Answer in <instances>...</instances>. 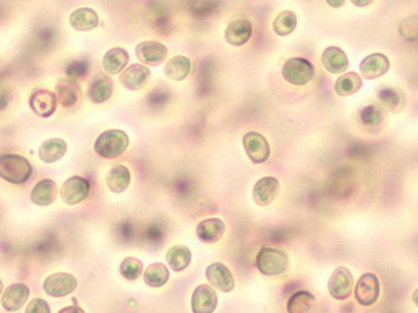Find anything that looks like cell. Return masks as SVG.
<instances>
[{
  "mask_svg": "<svg viewBox=\"0 0 418 313\" xmlns=\"http://www.w3.org/2000/svg\"><path fill=\"white\" fill-rule=\"evenodd\" d=\"M132 181V174L130 171L125 166H114L111 168L109 173L107 174L105 183L107 187L111 190L113 193H123L124 190H128Z\"/></svg>",
  "mask_w": 418,
  "mask_h": 313,
  "instance_id": "cell-27",
  "label": "cell"
},
{
  "mask_svg": "<svg viewBox=\"0 0 418 313\" xmlns=\"http://www.w3.org/2000/svg\"><path fill=\"white\" fill-rule=\"evenodd\" d=\"M381 296V283L375 273H364L357 281L355 289L356 301L364 307L373 306L380 300Z\"/></svg>",
  "mask_w": 418,
  "mask_h": 313,
  "instance_id": "cell-5",
  "label": "cell"
},
{
  "mask_svg": "<svg viewBox=\"0 0 418 313\" xmlns=\"http://www.w3.org/2000/svg\"><path fill=\"white\" fill-rule=\"evenodd\" d=\"M128 62H130V53L121 47L111 48L103 56V68L109 75H116L123 72Z\"/></svg>",
  "mask_w": 418,
  "mask_h": 313,
  "instance_id": "cell-24",
  "label": "cell"
},
{
  "mask_svg": "<svg viewBox=\"0 0 418 313\" xmlns=\"http://www.w3.org/2000/svg\"><path fill=\"white\" fill-rule=\"evenodd\" d=\"M281 185L276 177L267 176L259 179L258 182L253 187V199L257 206L265 207L276 201L279 194Z\"/></svg>",
  "mask_w": 418,
  "mask_h": 313,
  "instance_id": "cell-11",
  "label": "cell"
},
{
  "mask_svg": "<svg viewBox=\"0 0 418 313\" xmlns=\"http://www.w3.org/2000/svg\"><path fill=\"white\" fill-rule=\"evenodd\" d=\"M192 72V61L188 56H176L167 62L164 74L168 79L182 82L189 77Z\"/></svg>",
  "mask_w": 418,
  "mask_h": 313,
  "instance_id": "cell-25",
  "label": "cell"
},
{
  "mask_svg": "<svg viewBox=\"0 0 418 313\" xmlns=\"http://www.w3.org/2000/svg\"><path fill=\"white\" fill-rule=\"evenodd\" d=\"M29 295H31V289L26 284L14 283L6 289L1 298V305L6 311L15 312L24 306L25 302L29 300Z\"/></svg>",
  "mask_w": 418,
  "mask_h": 313,
  "instance_id": "cell-18",
  "label": "cell"
},
{
  "mask_svg": "<svg viewBox=\"0 0 418 313\" xmlns=\"http://www.w3.org/2000/svg\"><path fill=\"white\" fill-rule=\"evenodd\" d=\"M363 86V80L355 72L343 74L334 83V92L339 97H350L358 92Z\"/></svg>",
  "mask_w": 418,
  "mask_h": 313,
  "instance_id": "cell-30",
  "label": "cell"
},
{
  "mask_svg": "<svg viewBox=\"0 0 418 313\" xmlns=\"http://www.w3.org/2000/svg\"><path fill=\"white\" fill-rule=\"evenodd\" d=\"M78 287V281L73 275L69 273H53L44 281L43 289L47 295L61 298L70 295Z\"/></svg>",
  "mask_w": 418,
  "mask_h": 313,
  "instance_id": "cell-8",
  "label": "cell"
},
{
  "mask_svg": "<svg viewBox=\"0 0 418 313\" xmlns=\"http://www.w3.org/2000/svg\"><path fill=\"white\" fill-rule=\"evenodd\" d=\"M191 302L193 313H213L218 305V297L209 284H201L194 289Z\"/></svg>",
  "mask_w": 418,
  "mask_h": 313,
  "instance_id": "cell-17",
  "label": "cell"
},
{
  "mask_svg": "<svg viewBox=\"0 0 418 313\" xmlns=\"http://www.w3.org/2000/svg\"><path fill=\"white\" fill-rule=\"evenodd\" d=\"M352 4H355L356 6H366L372 4V1H369V0H367V1H356V0H353Z\"/></svg>",
  "mask_w": 418,
  "mask_h": 313,
  "instance_id": "cell-43",
  "label": "cell"
},
{
  "mask_svg": "<svg viewBox=\"0 0 418 313\" xmlns=\"http://www.w3.org/2000/svg\"><path fill=\"white\" fill-rule=\"evenodd\" d=\"M192 261V252L188 247L173 246L167 252V262L174 272H183L189 267Z\"/></svg>",
  "mask_w": 418,
  "mask_h": 313,
  "instance_id": "cell-29",
  "label": "cell"
},
{
  "mask_svg": "<svg viewBox=\"0 0 418 313\" xmlns=\"http://www.w3.org/2000/svg\"><path fill=\"white\" fill-rule=\"evenodd\" d=\"M69 24L78 31H89L99 25V17L92 8L75 9L69 17Z\"/></svg>",
  "mask_w": 418,
  "mask_h": 313,
  "instance_id": "cell-22",
  "label": "cell"
},
{
  "mask_svg": "<svg viewBox=\"0 0 418 313\" xmlns=\"http://www.w3.org/2000/svg\"><path fill=\"white\" fill-rule=\"evenodd\" d=\"M206 277H207L210 286H213L215 289H219L224 293L232 292L235 286L232 272L229 270L226 264H219V262L212 264L207 267Z\"/></svg>",
  "mask_w": 418,
  "mask_h": 313,
  "instance_id": "cell-12",
  "label": "cell"
},
{
  "mask_svg": "<svg viewBox=\"0 0 418 313\" xmlns=\"http://www.w3.org/2000/svg\"><path fill=\"white\" fill-rule=\"evenodd\" d=\"M58 193H59V188L54 181L43 179L38 182L31 190V202L39 207H47L56 202Z\"/></svg>",
  "mask_w": 418,
  "mask_h": 313,
  "instance_id": "cell-19",
  "label": "cell"
},
{
  "mask_svg": "<svg viewBox=\"0 0 418 313\" xmlns=\"http://www.w3.org/2000/svg\"><path fill=\"white\" fill-rule=\"evenodd\" d=\"M113 89H114L113 80L107 75H100L93 82L92 86L89 88L88 96H89V98H91L93 103L103 105L107 100L111 98Z\"/></svg>",
  "mask_w": 418,
  "mask_h": 313,
  "instance_id": "cell-28",
  "label": "cell"
},
{
  "mask_svg": "<svg viewBox=\"0 0 418 313\" xmlns=\"http://www.w3.org/2000/svg\"><path fill=\"white\" fill-rule=\"evenodd\" d=\"M31 162L19 154L0 155V178L12 185H24L33 176Z\"/></svg>",
  "mask_w": 418,
  "mask_h": 313,
  "instance_id": "cell-1",
  "label": "cell"
},
{
  "mask_svg": "<svg viewBox=\"0 0 418 313\" xmlns=\"http://www.w3.org/2000/svg\"><path fill=\"white\" fill-rule=\"evenodd\" d=\"M25 313H50L49 305L42 298H34L29 302Z\"/></svg>",
  "mask_w": 418,
  "mask_h": 313,
  "instance_id": "cell-39",
  "label": "cell"
},
{
  "mask_svg": "<svg viewBox=\"0 0 418 313\" xmlns=\"http://www.w3.org/2000/svg\"><path fill=\"white\" fill-rule=\"evenodd\" d=\"M322 64L327 72L332 74L345 73L348 69V56L339 47H328L322 53Z\"/></svg>",
  "mask_w": 418,
  "mask_h": 313,
  "instance_id": "cell-21",
  "label": "cell"
},
{
  "mask_svg": "<svg viewBox=\"0 0 418 313\" xmlns=\"http://www.w3.org/2000/svg\"><path fill=\"white\" fill-rule=\"evenodd\" d=\"M243 147L248 158L254 165H262L271 157V144L258 132H248L243 137Z\"/></svg>",
  "mask_w": 418,
  "mask_h": 313,
  "instance_id": "cell-6",
  "label": "cell"
},
{
  "mask_svg": "<svg viewBox=\"0 0 418 313\" xmlns=\"http://www.w3.org/2000/svg\"><path fill=\"white\" fill-rule=\"evenodd\" d=\"M58 313H86L83 311V308H80L79 306H69V307H64L59 311Z\"/></svg>",
  "mask_w": 418,
  "mask_h": 313,
  "instance_id": "cell-41",
  "label": "cell"
},
{
  "mask_svg": "<svg viewBox=\"0 0 418 313\" xmlns=\"http://www.w3.org/2000/svg\"><path fill=\"white\" fill-rule=\"evenodd\" d=\"M257 268L265 276H279L288 270L289 258L284 252L273 247H263L257 254Z\"/></svg>",
  "mask_w": 418,
  "mask_h": 313,
  "instance_id": "cell-3",
  "label": "cell"
},
{
  "mask_svg": "<svg viewBox=\"0 0 418 313\" xmlns=\"http://www.w3.org/2000/svg\"><path fill=\"white\" fill-rule=\"evenodd\" d=\"M169 270L167 268L166 264H150L143 273L144 282L152 289H160L166 286L167 282L169 281Z\"/></svg>",
  "mask_w": 418,
  "mask_h": 313,
  "instance_id": "cell-32",
  "label": "cell"
},
{
  "mask_svg": "<svg viewBox=\"0 0 418 313\" xmlns=\"http://www.w3.org/2000/svg\"><path fill=\"white\" fill-rule=\"evenodd\" d=\"M359 119L364 125H367L369 128H376L383 123L385 114L381 111V108H378L377 105H371L364 107L362 111L359 112Z\"/></svg>",
  "mask_w": 418,
  "mask_h": 313,
  "instance_id": "cell-35",
  "label": "cell"
},
{
  "mask_svg": "<svg viewBox=\"0 0 418 313\" xmlns=\"http://www.w3.org/2000/svg\"><path fill=\"white\" fill-rule=\"evenodd\" d=\"M400 33L402 37L406 40H417L418 39V18L411 17V18L402 20L400 24Z\"/></svg>",
  "mask_w": 418,
  "mask_h": 313,
  "instance_id": "cell-38",
  "label": "cell"
},
{
  "mask_svg": "<svg viewBox=\"0 0 418 313\" xmlns=\"http://www.w3.org/2000/svg\"><path fill=\"white\" fill-rule=\"evenodd\" d=\"M353 291V277L345 266H339L333 270L328 281V292L334 300L346 301Z\"/></svg>",
  "mask_w": 418,
  "mask_h": 313,
  "instance_id": "cell-7",
  "label": "cell"
},
{
  "mask_svg": "<svg viewBox=\"0 0 418 313\" xmlns=\"http://www.w3.org/2000/svg\"><path fill=\"white\" fill-rule=\"evenodd\" d=\"M91 192L88 181L79 176H73L67 179L61 187V198L68 206H77L86 199Z\"/></svg>",
  "mask_w": 418,
  "mask_h": 313,
  "instance_id": "cell-9",
  "label": "cell"
},
{
  "mask_svg": "<svg viewBox=\"0 0 418 313\" xmlns=\"http://www.w3.org/2000/svg\"><path fill=\"white\" fill-rule=\"evenodd\" d=\"M130 147V137L123 130L109 129L99 135L94 143V151L105 160H114L125 153Z\"/></svg>",
  "mask_w": 418,
  "mask_h": 313,
  "instance_id": "cell-2",
  "label": "cell"
},
{
  "mask_svg": "<svg viewBox=\"0 0 418 313\" xmlns=\"http://www.w3.org/2000/svg\"><path fill=\"white\" fill-rule=\"evenodd\" d=\"M80 86L77 82L68 79H59L56 86V96L58 99V103H61L63 107L69 108L73 107L79 102L80 99Z\"/></svg>",
  "mask_w": 418,
  "mask_h": 313,
  "instance_id": "cell-23",
  "label": "cell"
},
{
  "mask_svg": "<svg viewBox=\"0 0 418 313\" xmlns=\"http://www.w3.org/2000/svg\"><path fill=\"white\" fill-rule=\"evenodd\" d=\"M295 26H297V17L295 13L291 10L279 13L272 23V29L279 37L289 36L291 33L295 31Z\"/></svg>",
  "mask_w": 418,
  "mask_h": 313,
  "instance_id": "cell-33",
  "label": "cell"
},
{
  "mask_svg": "<svg viewBox=\"0 0 418 313\" xmlns=\"http://www.w3.org/2000/svg\"><path fill=\"white\" fill-rule=\"evenodd\" d=\"M282 75L284 80L292 86H306L314 79V64L300 56L289 58L283 64Z\"/></svg>",
  "mask_w": 418,
  "mask_h": 313,
  "instance_id": "cell-4",
  "label": "cell"
},
{
  "mask_svg": "<svg viewBox=\"0 0 418 313\" xmlns=\"http://www.w3.org/2000/svg\"><path fill=\"white\" fill-rule=\"evenodd\" d=\"M31 111L42 118H49L56 113L58 108V99L56 93L47 89H38L29 99Z\"/></svg>",
  "mask_w": 418,
  "mask_h": 313,
  "instance_id": "cell-14",
  "label": "cell"
},
{
  "mask_svg": "<svg viewBox=\"0 0 418 313\" xmlns=\"http://www.w3.org/2000/svg\"><path fill=\"white\" fill-rule=\"evenodd\" d=\"M252 23L246 18H235L227 25L226 42L233 47H242L252 38Z\"/></svg>",
  "mask_w": 418,
  "mask_h": 313,
  "instance_id": "cell-15",
  "label": "cell"
},
{
  "mask_svg": "<svg viewBox=\"0 0 418 313\" xmlns=\"http://www.w3.org/2000/svg\"><path fill=\"white\" fill-rule=\"evenodd\" d=\"M150 80V70L143 64H132L119 75L121 84L130 92H137L147 86Z\"/></svg>",
  "mask_w": 418,
  "mask_h": 313,
  "instance_id": "cell-10",
  "label": "cell"
},
{
  "mask_svg": "<svg viewBox=\"0 0 418 313\" xmlns=\"http://www.w3.org/2000/svg\"><path fill=\"white\" fill-rule=\"evenodd\" d=\"M91 69V62L86 59H77L72 63H69L68 67L65 69V74L68 79L77 82V80L83 79L89 73Z\"/></svg>",
  "mask_w": 418,
  "mask_h": 313,
  "instance_id": "cell-37",
  "label": "cell"
},
{
  "mask_svg": "<svg viewBox=\"0 0 418 313\" xmlns=\"http://www.w3.org/2000/svg\"><path fill=\"white\" fill-rule=\"evenodd\" d=\"M67 143L61 138H50L39 147V158L47 165L56 163L67 153Z\"/></svg>",
  "mask_w": 418,
  "mask_h": 313,
  "instance_id": "cell-26",
  "label": "cell"
},
{
  "mask_svg": "<svg viewBox=\"0 0 418 313\" xmlns=\"http://www.w3.org/2000/svg\"><path fill=\"white\" fill-rule=\"evenodd\" d=\"M391 62L387 56L382 53H373L367 56L359 64V72L364 79L373 80L387 73Z\"/></svg>",
  "mask_w": 418,
  "mask_h": 313,
  "instance_id": "cell-16",
  "label": "cell"
},
{
  "mask_svg": "<svg viewBox=\"0 0 418 313\" xmlns=\"http://www.w3.org/2000/svg\"><path fill=\"white\" fill-rule=\"evenodd\" d=\"M316 305L314 296L308 291H297L287 302L288 313H309Z\"/></svg>",
  "mask_w": 418,
  "mask_h": 313,
  "instance_id": "cell-31",
  "label": "cell"
},
{
  "mask_svg": "<svg viewBox=\"0 0 418 313\" xmlns=\"http://www.w3.org/2000/svg\"><path fill=\"white\" fill-rule=\"evenodd\" d=\"M12 100V94L6 91L0 92V112L6 111V107L9 105Z\"/></svg>",
  "mask_w": 418,
  "mask_h": 313,
  "instance_id": "cell-40",
  "label": "cell"
},
{
  "mask_svg": "<svg viewBox=\"0 0 418 313\" xmlns=\"http://www.w3.org/2000/svg\"><path fill=\"white\" fill-rule=\"evenodd\" d=\"M327 4L330 6H334V8H339V6H342L345 4V1H343V0H342V1H331V0H330V1H327Z\"/></svg>",
  "mask_w": 418,
  "mask_h": 313,
  "instance_id": "cell-42",
  "label": "cell"
},
{
  "mask_svg": "<svg viewBox=\"0 0 418 313\" xmlns=\"http://www.w3.org/2000/svg\"><path fill=\"white\" fill-rule=\"evenodd\" d=\"M137 58L146 66H160L168 56V49L164 44L154 40L141 42L136 47Z\"/></svg>",
  "mask_w": 418,
  "mask_h": 313,
  "instance_id": "cell-13",
  "label": "cell"
},
{
  "mask_svg": "<svg viewBox=\"0 0 418 313\" xmlns=\"http://www.w3.org/2000/svg\"><path fill=\"white\" fill-rule=\"evenodd\" d=\"M1 292H3V282H1V280H0V295H1Z\"/></svg>",
  "mask_w": 418,
  "mask_h": 313,
  "instance_id": "cell-45",
  "label": "cell"
},
{
  "mask_svg": "<svg viewBox=\"0 0 418 313\" xmlns=\"http://www.w3.org/2000/svg\"><path fill=\"white\" fill-rule=\"evenodd\" d=\"M121 275L128 281H136L143 273V264L138 258L127 257L119 267Z\"/></svg>",
  "mask_w": 418,
  "mask_h": 313,
  "instance_id": "cell-36",
  "label": "cell"
},
{
  "mask_svg": "<svg viewBox=\"0 0 418 313\" xmlns=\"http://www.w3.org/2000/svg\"><path fill=\"white\" fill-rule=\"evenodd\" d=\"M412 302L418 307V289L412 293Z\"/></svg>",
  "mask_w": 418,
  "mask_h": 313,
  "instance_id": "cell-44",
  "label": "cell"
},
{
  "mask_svg": "<svg viewBox=\"0 0 418 313\" xmlns=\"http://www.w3.org/2000/svg\"><path fill=\"white\" fill-rule=\"evenodd\" d=\"M226 232V224L219 218H208L197 226L198 240L207 245H213L222 240Z\"/></svg>",
  "mask_w": 418,
  "mask_h": 313,
  "instance_id": "cell-20",
  "label": "cell"
},
{
  "mask_svg": "<svg viewBox=\"0 0 418 313\" xmlns=\"http://www.w3.org/2000/svg\"><path fill=\"white\" fill-rule=\"evenodd\" d=\"M378 98L381 100L382 105L391 111H398L403 105L402 93L396 91L394 88H382L378 92Z\"/></svg>",
  "mask_w": 418,
  "mask_h": 313,
  "instance_id": "cell-34",
  "label": "cell"
}]
</instances>
